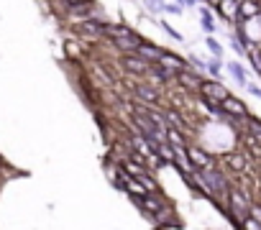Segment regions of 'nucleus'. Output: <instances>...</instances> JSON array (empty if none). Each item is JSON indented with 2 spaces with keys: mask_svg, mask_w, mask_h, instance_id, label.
Listing matches in <instances>:
<instances>
[{
  "mask_svg": "<svg viewBox=\"0 0 261 230\" xmlns=\"http://www.w3.org/2000/svg\"><path fill=\"white\" fill-rule=\"evenodd\" d=\"M102 36L105 41H146L141 34H136L128 23L123 21H102Z\"/></svg>",
  "mask_w": 261,
  "mask_h": 230,
  "instance_id": "obj_1",
  "label": "nucleus"
},
{
  "mask_svg": "<svg viewBox=\"0 0 261 230\" xmlns=\"http://www.w3.org/2000/svg\"><path fill=\"white\" fill-rule=\"evenodd\" d=\"M118 64L134 77H146L151 72V62H146L144 56H139L136 51H128V54H120L118 56Z\"/></svg>",
  "mask_w": 261,
  "mask_h": 230,
  "instance_id": "obj_2",
  "label": "nucleus"
},
{
  "mask_svg": "<svg viewBox=\"0 0 261 230\" xmlns=\"http://www.w3.org/2000/svg\"><path fill=\"white\" fill-rule=\"evenodd\" d=\"M197 92H200L202 100H215V102H223V100L230 95V90H228L220 79H213V77H210V79H202V84H200Z\"/></svg>",
  "mask_w": 261,
  "mask_h": 230,
  "instance_id": "obj_3",
  "label": "nucleus"
},
{
  "mask_svg": "<svg viewBox=\"0 0 261 230\" xmlns=\"http://www.w3.org/2000/svg\"><path fill=\"white\" fill-rule=\"evenodd\" d=\"M187 156H190V161L195 164V169H218L215 156H213V154H207L202 146L190 143V146H187Z\"/></svg>",
  "mask_w": 261,
  "mask_h": 230,
  "instance_id": "obj_4",
  "label": "nucleus"
},
{
  "mask_svg": "<svg viewBox=\"0 0 261 230\" xmlns=\"http://www.w3.org/2000/svg\"><path fill=\"white\" fill-rule=\"evenodd\" d=\"M134 95L144 102V105H159V100H162V90L159 87H154V84H149V82H134Z\"/></svg>",
  "mask_w": 261,
  "mask_h": 230,
  "instance_id": "obj_5",
  "label": "nucleus"
},
{
  "mask_svg": "<svg viewBox=\"0 0 261 230\" xmlns=\"http://www.w3.org/2000/svg\"><path fill=\"white\" fill-rule=\"evenodd\" d=\"M220 107H223L225 115H230V118H246V115H251L248 105H246L243 100H238L236 95H228V97L220 102Z\"/></svg>",
  "mask_w": 261,
  "mask_h": 230,
  "instance_id": "obj_6",
  "label": "nucleus"
},
{
  "mask_svg": "<svg viewBox=\"0 0 261 230\" xmlns=\"http://www.w3.org/2000/svg\"><path fill=\"white\" fill-rule=\"evenodd\" d=\"M164 51H167L164 46H159L156 41H149V39H146V41H141V44L136 46V54H139V56H144V59H146V62H151V64H159V62H162V56H164Z\"/></svg>",
  "mask_w": 261,
  "mask_h": 230,
  "instance_id": "obj_7",
  "label": "nucleus"
},
{
  "mask_svg": "<svg viewBox=\"0 0 261 230\" xmlns=\"http://www.w3.org/2000/svg\"><path fill=\"white\" fill-rule=\"evenodd\" d=\"M197 13H200V28L205 31V36H215L218 28H220V26L215 23V11H213L210 6L202 3V6L197 8Z\"/></svg>",
  "mask_w": 261,
  "mask_h": 230,
  "instance_id": "obj_8",
  "label": "nucleus"
},
{
  "mask_svg": "<svg viewBox=\"0 0 261 230\" xmlns=\"http://www.w3.org/2000/svg\"><path fill=\"white\" fill-rule=\"evenodd\" d=\"M225 72L241 84V87H246L248 82H251V72L243 67V62L241 59H233V62H225Z\"/></svg>",
  "mask_w": 261,
  "mask_h": 230,
  "instance_id": "obj_9",
  "label": "nucleus"
},
{
  "mask_svg": "<svg viewBox=\"0 0 261 230\" xmlns=\"http://www.w3.org/2000/svg\"><path fill=\"white\" fill-rule=\"evenodd\" d=\"M223 164L230 169V171H236V174H243L246 169H248V159L241 154V151H228V154H223Z\"/></svg>",
  "mask_w": 261,
  "mask_h": 230,
  "instance_id": "obj_10",
  "label": "nucleus"
},
{
  "mask_svg": "<svg viewBox=\"0 0 261 230\" xmlns=\"http://www.w3.org/2000/svg\"><path fill=\"white\" fill-rule=\"evenodd\" d=\"M258 13H261V0H238V21L256 18Z\"/></svg>",
  "mask_w": 261,
  "mask_h": 230,
  "instance_id": "obj_11",
  "label": "nucleus"
},
{
  "mask_svg": "<svg viewBox=\"0 0 261 230\" xmlns=\"http://www.w3.org/2000/svg\"><path fill=\"white\" fill-rule=\"evenodd\" d=\"M215 13L223 21H228V23L236 26V21H238V0H220V6L215 8Z\"/></svg>",
  "mask_w": 261,
  "mask_h": 230,
  "instance_id": "obj_12",
  "label": "nucleus"
},
{
  "mask_svg": "<svg viewBox=\"0 0 261 230\" xmlns=\"http://www.w3.org/2000/svg\"><path fill=\"white\" fill-rule=\"evenodd\" d=\"M202 79H205V77H200L197 69H192V67H190V69H182V72L177 74V82H179L185 90H200Z\"/></svg>",
  "mask_w": 261,
  "mask_h": 230,
  "instance_id": "obj_13",
  "label": "nucleus"
},
{
  "mask_svg": "<svg viewBox=\"0 0 261 230\" xmlns=\"http://www.w3.org/2000/svg\"><path fill=\"white\" fill-rule=\"evenodd\" d=\"M159 64H164V67H169V69H177V72H182V69H190V59H185V56H179V54H174V51H164V56H162V62Z\"/></svg>",
  "mask_w": 261,
  "mask_h": 230,
  "instance_id": "obj_14",
  "label": "nucleus"
},
{
  "mask_svg": "<svg viewBox=\"0 0 261 230\" xmlns=\"http://www.w3.org/2000/svg\"><path fill=\"white\" fill-rule=\"evenodd\" d=\"M167 141H169L174 149H187V146H190L187 136H185L182 131H177V128H167Z\"/></svg>",
  "mask_w": 261,
  "mask_h": 230,
  "instance_id": "obj_15",
  "label": "nucleus"
},
{
  "mask_svg": "<svg viewBox=\"0 0 261 230\" xmlns=\"http://www.w3.org/2000/svg\"><path fill=\"white\" fill-rule=\"evenodd\" d=\"M205 72H207L213 79H220V77H223V59H215V56L205 59Z\"/></svg>",
  "mask_w": 261,
  "mask_h": 230,
  "instance_id": "obj_16",
  "label": "nucleus"
},
{
  "mask_svg": "<svg viewBox=\"0 0 261 230\" xmlns=\"http://www.w3.org/2000/svg\"><path fill=\"white\" fill-rule=\"evenodd\" d=\"M202 41H205L207 51H210V54H213L215 59H223V56H225V49H223V44H220V41H218L215 36H205Z\"/></svg>",
  "mask_w": 261,
  "mask_h": 230,
  "instance_id": "obj_17",
  "label": "nucleus"
},
{
  "mask_svg": "<svg viewBox=\"0 0 261 230\" xmlns=\"http://www.w3.org/2000/svg\"><path fill=\"white\" fill-rule=\"evenodd\" d=\"M228 46L233 49V54H236L238 59H248V46L241 44V39H238L236 34H230V44H228Z\"/></svg>",
  "mask_w": 261,
  "mask_h": 230,
  "instance_id": "obj_18",
  "label": "nucleus"
},
{
  "mask_svg": "<svg viewBox=\"0 0 261 230\" xmlns=\"http://www.w3.org/2000/svg\"><path fill=\"white\" fill-rule=\"evenodd\" d=\"M246 133H251L253 138H258L261 141V121L258 118H253V115H246Z\"/></svg>",
  "mask_w": 261,
  "mask_h": 230,
  "instance_id": "obj_19",
  "label": "nucleus"
},
{
  "mask_svg": "<svg viewBox=\"0 0 261 230\" xmlns=\"http://www.w3.org/2000/svg\"><path fill=\"white\" fill-rule=\"evenodd\" d=\"M141 6H144L151 16H162V13H164V6H167V0H141Z\"/></svg>",
  "mask_w": 261,
  "mask_h": 230,
  "instance_id": "obj_20",
  "label": "nucleus"
},
{
  "mask_svg": "<svg viewBox=\"0 0 261 230\" xmlns=\"http://www.w3.org/2000/svg\"><path fill=\"white\" fill-rule=\"evenodd\" d=\"M154 23H156V26H159V28H162L164 34H169V36H172L174 41H179V44L185 41V36H182V34H179V31H177V28H174V26L169 23V21H154Z\"/></svg>",
  "mask_w": 261,
  "mask_h": 230,
  "instance_id": "obj_21",
  "label": "nucleus"
},
{
  "mask_svg": "<svg viewBox=\"0 0 261 230\" xmlns=\"http://www.w3.org/2000/svg\"><path fill=\"white\" fill-rule=\"evenodd\" d=\"M57 3L67 11V8H74V6H85V3H95V0H57Z\"/></svg>",
  "mask_w": 261,
  "mask_h": 230,
  "instance_id": "obj_22",
  "label": "nucleus"
},
{
  "mask_svg": "<svg viewBox=\"0 0 261 230\" xmlns=\"http://www.w3.org/2000/svg\"><path fill=\"white\" fill-rule=\"evenodd\" d=\"M182 11H185V8L177 6V3H167V6H164V13H169V16H182Z\"/></svg>",
  "mask_w": 261,
  "mask_h": 230,
  "instance_id": "obj_23",
  "label": "nucleus"
},
{
  "mask_svg": "<svg viewBox=\"0 0 261 230\" xmlns=\"http://www.w3.org/2000/svg\"><path fill=\"white\" fill-rule=\"evenodd\" d=\"M243 90H246L248 95H253V97H258V100H261V84H256V82H248Z\"/></svg>",
  "mask_w": 261,
  "mask_h": 230,
  "instance_id": "obj_24",
  "label": "nucleus"
},
{
  "mask_svg": "<svg viewBox=\"0 0 261 230\" xmlns=\"http://www.w3.org/2000/svg\"><path fill=\"white\" fill-rule=\"evenodd\" d=\"M64 49H67V54H69V56H80V54H82V49H77V46H74V41H64Z\"/></svg>",
  "mask_w": 261,
  "mask_h": 230,
  "instance_id": "obj_25",
  "label": "nucleus"
},
{
  "mask_svg": "<svg viewBox=\"0 0 261 230\" xmlns=\"http://www.w3.org/2000/svg\"><path fill=\"white\" fill-rule=\"evenodd\" d=\"M248 215H251L253 220H258V222H261V205H256V202H253V205L248 207Z\"/></svg>",
  "mask_w": 261,
  "mask_h": 230,
  "instance_id": "obj_26",
  "label": "nucleus"
},
{
  "mask_svg": "<svg viewBox=\"0 0 261 230\" xmlns=\"http://www.w3.org/2000/svg\"><path fill=\"white\" fill-rule=\"evenodd\" d=\"M174 3L182 8H200V0H174Z\"/></svg>",
  "mask_w": 261,
  "mask_h": 230,
  "instance_id": "obj_27",
  "label": "nucleus"
},
{
  "mask_svg": "<svg viewBox=\"0 0 261 230\" xmlns=\"http://www.w3.org/2000/svg\"><path fill=\"white\" fill-rule=\"evenodd\" d=\"M0 169H3V159H0Z\"/></svg>",
  "mask_w": 261,
  "mask_h": 230,
  "instance_id": "obj_28",
  "label": "nucleus"
}]
</instances>
